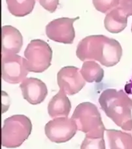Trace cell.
<instances>
[{
    "label": "cell",
    "mask_w": 132,
    "mask_h": 149,
    "mask_svg": "<svg viewBox=\"0 0 132 149\" xmlns=\"http://www.w3.org/2000/svg\"><path fill=\"white\" fill-rule=\"evenodd\" d=\"M76 54L82 61L95 60L107 67H111L120 62L122 49L117 40L103 35H92L80 41Z\"/></svg>",
    "instance_id": "6da1fadb"
},
{
    "label": "cell",
    "mask_w": 132,
    "mask_h": 149,
    "mask_svg": "<svg viewBox=\"0 0 132 149\" xmlns=\"http://www.w3.org/2000/svg\"><path fill=\"white\" fill-rule=\"evenodd\" d=\"M106 115L124 131L132 130V99L122 90L107 89L99 98Z\"/></svg>",
    "instance_id": "7a4b0ae2"
},
{
    "label": "cell",
    "mask_w": 132,
    "mask_h": 149,
    "mask_svg": "<svg viewBox=\"0 0 132 149\" xmlns=\"http://www.w3.org/2000/svg\"><path fill=\"white\" fill-rule=\"evenodd\" d=\"M32 124L24 115H13L4 120L1 132V146L17 148L26 141L32 133Z\"/></svg>",
    "instance_id": "3957f363"
},
{
    "label": "cell",
    "mask_w": 132,
    "mask_h": 149,
    "mask_svg": "<svg viewBox=\"0 0 132 149\" xmlns=\"http://www.w3.org/2000/svg\"><path fill=\"white\" fill-rule=\"evenodd\" d=\"M78 130L86 134L104 133L105 126L97 107L89 102L80 103L76 107L72 116Z\"/></svg>",
    "instance_id": "277c9868"
},
{
    "label": "cell",
    "mask_w": 132,
    "mask_h": 149,
    "mask_svg": "<svg viewBox=\"0 0 132 149\" xmlns=\"http://www.w3.org/2000/svg\"><path fill=\"white\" fill-rule=\"evenodd\" d=\"M26 65L29 72L41 73L51 65L52 50L42 40H33L24 51Z\"/></svg>",
    "instance_id": "5b68a950"
},
{
    "label": "cell",
    "mask_w": 132,
    "mask_h": 149,
    "mask_svg": "<svg viewBox=\"0 0 132 149\" xmlns=\"http://www.w3.org/2000/svg\"><path fill=\"white\" fill-rule=\"evenodd\" d=\"M78 130L74 120L67 116L56 118L45 125V135L50 141L56 143H62L74 137Z\"/></svg>",
    "instance_id": "8992f818"
},
{
    "label": "cell",
    "mask_w": 132,
    "mask_h": 149,
    "mask_svg": "<svg viewBox=\"0 0 132 149\" xmlns=\"http://www.w3.org/2000/svg\"><path fill=\"white\" fill-rule=\"evenodd\" d=\"M28 72L25 58L16 54L2 56L1 76L5 81L19 84L26 79Z\"/></svg>",
    "instance_id": "52a82bcc"
},
{
    "label": "cell",
    "mask_w": 132,
    "mask_h": 149,
    "mask_svg": "<svg viewBox=\"0 0 132 149\" xmlns=\"http://www.w3.org/2000/svg\"><path fill=\"white\" fill-rule=\"evenodd\" d=\"M78 19L79 17H62L53 20L47 25L45 28L47 37L56 42L72 44L75 37L73 23Z\"/></svg>",
    "instance_id": "ba28073f"
},
{
    "label": "cell",
    "mask_w": 132,
    "mask_h": 149,
    "mask_svg": "<svg viewBox=\"0 0 132 149\" xmlns=\"http://www.w3.org/2000/svg\"><path fill=\"white\" fill-rule=\"evenodd\" d=\"M57 81L60 89L68 95L78 93L86 85L80 71L72 66L60 69L57 74Z\"/></svg>",
    "instance_id": "9c48e42d"
},
{
    "label": "cell",
    "mask_w": 132,
    "mask_h": 149,
    "mask_svg": "<svg viewBox=\"0 0 132 149\" xmlns=\"http://www.w3.org/2000/svg\"><path fill=\"white\" fill-rule=\"evenodd\" d=\"M22 96L33 105L41 103L48 94L47 87L44 82L35 78H28L20 85Z\"/></svg>",
    "instance_id": "30bf717a"
},
{
    "label": "cell",
    "mask_w": 132,
    "mask_h": 149,
    "mask_svg": "<svg viewBox=\"0 0 132 149\" xmlns=\"http://www.w3.org/2000/svg\"><path fill=\"white\" fill-rule=\"evenodd\" d=\"M23 45V38L19 30L12 26L1 28L2 56L19 53Z\"/></svg>",
    "instance_id": "8fae6325"
},
{
    "label": "cell",
    "mask_w": 132,
    "mask_h": 149,
    "mask_svg": "<svg viewBox=\"0 0 132 149\" xmlns=\"http://www.w3.org/2000/svg\"><path fill=\"white\" fill-rule=\"evenodd\" d=\"M72 105L66 94L60 89L58 93L55 95L50 100L48 105V113L50 118L58 116H68Z\"/></svg>",
    "instance_id": "7c38bea8"
},
{
    "label": "cell",
    "mask_w": 132,
    "mask_h": 149,
    "mask_svg": "<svg viewBox=\"0 0 132 149\" xmlns=\"http://www.w3.org/2000/svg\"><path fill=\"white\" fill-rule=\"evenodd\" d=\"M128 17L120 7H116L107 14L104 20L105 29L113 34L121 32L127 26Z\"/></svg>",
    "instance_id": "4fadbf2b"
},
{
    "label": "cell",
    "mask_w": 132,
    "mask_h": 149,
    "mask_svg": "<svg viewBox=\"0 0 132 149\" xmlns=\"http://www.w3.org/2000/svg\"><path fill=\"white\" fill-rule=\"evenodd\" d=\"M110 148H132V135L115 130H106Z\"/></svg>",
    "instance_id": "5bb4252c"
},
{
    "label": "cell",
    "mask_w": 132,
    "mask_h": 149,
    "mask_svg": "<svg viewBox=\"0 0 132 149\" xmlns=\"http://www.w3.org/2000/svg\"><path fill=\"white\" fill-rule=\"evenodd\" d=\"M80 73L86 81L100 82L102 81L104 76V70L98 63L93 61H85L83 63Z\"/></svg>",
    "instance_id": "9a60e30c"
},
{
    "label": "cell",
    "mask_w": 132,
    "mask_h": 149,
    "mask_svg": "<svg viewBox=\"0 0 132 149\" xmlns=\"http://www.w3.org/2000/svg\"><path fill=\"white\" fill-rule=\"evenodd\" d=\"M10 13L14 17H22L32 12L35 0H6Z\"/></svg>",
    "instance_id": "2e32d148"
},
{
    "label": "cell",
    "mask_w": 132,
    "mask_h": 149,
    "mask_svg": "<svg viewBox=\"0 0 132 149\" xmlns=\"http://www.w3.org/2000/svg\"><path fill=\"white\" fill-rule=\"evenodd\" d=\"M104 133L86 134L80 148H105Z\"/></svg>",
    "instance_id": "e0dca14e"
},
{
    "label": "cell",
    "mask_w": 132,
    "mask_h": 149,
    "mask_svg": "<svg viewBox=\"0 0 132 149\" xmlns=\"http://www.w3.org/2000/svg\"><path fill=\"white\" fill-rule=\"evenodd\" d=\"M120 0H92L94 6L97 11L108 13L120 5Z\"/></svg>",
    "instance_id": "ac0fdd59"
},
{
    "label": "cell",
    "mask_w": 132,
    "mask_h": 149,
    "mask_svg": "<svg viewBox=\"0 0 132 149\" xmlns=\"http://www.w3.org/2000/svg\"><path fill=\"white\" fill-rule=\"evenodd\" d=\"M41 6L50 13H54L56 10L59 0H38Z\"/></svg>",
    "instance_id": "d6986e66"
},
{
    "label": "cell",
    "mask_w": 132,
    "mask_h": 149,
    "mask_svg": "<svg viewBox=\"0 0 132 149\" xmlns=\"http://www.w3.org/2000/svg\"><path fill=\"white\" fill-rule=\"evenodd\" d=\"M118 7L127 16H132V0H120Z\"/></svg>",
    "instance_id": "ffe728a7"
},
{
    "label": "cell",
    "mask_w": 132,
    "mask_h": 149,
    "mask_svg": "<svg viewBox=\"0 0 132 149\" xmlns=\"http://www.w3.org/2000/svg\"><path fill=\"white\" fill-rule=\"evenodd\" d=\"M125 90L128 92V93H132V80L125 87Z\"/></svg>",
    "instance_id": "44dd1931"
},
{
    "label": "cell",
    "mask_w": 132,
    "mask_h": 149,
    "mask_svg": "<svg viewBox=\"0 0 132 149\" xmlns=\"http://www.w3.org/2000/svg\"><path fill=\"white\" fill-rule=\"evenodd\" d=\"M131 32H132V25H131Z\"/></svg>",
    "instance_id": "7402d4cb"
},
{
    "label": "cell",
    "mask_w": 132,
    "mask_h": 149,
    "mask_svg": "<svg viewBox=\"0 0 132 149\" xmlns=\"http://www.w3.org/2000/svg\"><path fill=\"white\" fill-rule=\"evenodd\" d=\"M131 132H132V130H131Z\"/></svg>",
    "instance_id": "603a6c76"
}]
</instances>
